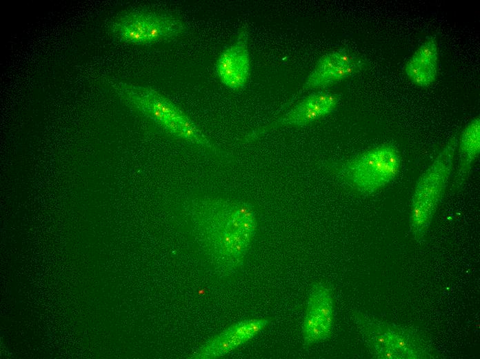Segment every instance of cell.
<instances>
[{
    "label": "cell",
    "instance_id": "obj_5",
    "mask_svg": "<svg viewBox=\"0 0 480 359\" xmlns=\"http://www.w3.org/2000/svg\"><path fill=\"white\" fill-rule=\"evenodd\" d=\"M334 302L330 289L321 282L312 287L302 324V338L306 346L327 340L332 333Z\"/></svg>",
    "mask_w": 480,
    "mask_h": 359
},
{
    "label": "cell",
    "instance_id": "obj_11",
    "mask_svg": "<svg viewBox=\"0 0 480 359\" xmlns=\"http://www.w3.org/2000/svg\"><path fill=\"white\" fill-rule=\"evenodd\" d=\"M339 66L340 65L334 56V52L325 55L319 59L314 70L303 85V89L318 87L320 81L325 74Z\"/></svg>",
    "mask_w": 480,
    "mask_h": 359
},
{
    "label": "cell",
    "instance_id": "obj_3",
    "mask_svg": "<svg viewBox=\"0 0 480 359\" xmlns=\"http://www.w3.org/2000/svg\"><path fill=\"white\" fill-rule=\"evenodd\" d=\"M400 166L401 157L396 146L384 144L338 165L334 171L346 184L369 195L393 180Z\"/></svg>",
    "mask_w": 480,
    "mask_h": 359
},
{
    "label": "cell",
    "instance_id": "obj_14",
    "mask_svg": "<svg viewBox=\"0 0 480 359\" xmlns=\"http://www.w3.org/2000/svg\"><path fill=\"white\" fill-rule=\"evenodd\" d=\"M417 53L432 62L437 63L438 47L435 37L428 38L417 50Z\"/></svg>",
    "mask_w": 480,
    "mask_h": 359
},
{
    "label": "cell",
    "instance_id": "obj_6",
    "mask_svg": "<svg viewBox=\"0 0 480 359\" xmlns=\"http://www.w3.org/2000/svg\"><path fill=\"white\" fill-rule=\"evenodd\" d=\"M267 318H250L237 322L216 336L196 355L197 358L223 356L246 343L269 324Z\"/></svg>",
    "mask_w": 480,
    "mask_h": 359
},
{
    "label": "cell",
    "instance_id": "obj_4",
    "mask_svg": "<svg viewBox=\"0 0 480 359\" xmlns=\"http://www.w3.org/2000/svg\"><path fill=\"white\" fill-rule=\"evenodd\" d=\"M116 90L141 111L161 114V125L168 132L205 146L208 140L196 125L164 96L149 88L136 86L121 81L113 84Z\"/></svg>",
    "mask_w": 480,
    "mask_h": 359
},
{
    "label": "cell",
    "instance_id": "obj_8",
    "mask_svg": "<svg viewBox=\"0 0 480 359\" xmlns=\"http://www.w3.org/2000/svg\"><path fill=\"white\" fill-rule=\"evenodd\" d=\"M334 110L324 104L319 92L313 93L299 103L293 109L283 115L271 126L265 128L272 129L283 126H302L315 121Z\"/></svg>",
    "mask_w": 480,
    "mask_h": 359
},
{
    "label": "cell",
    "instance_id": "obj_1",
    "mask_svg": "<svg viewBox=\"0 0 480 359\" xmlns=\"http://www.w3.org/2000/svg\"><path fill=\"white\" fill-rule=\"evenodd\" d=\"M194 202L192 217L200 240L223 273H233L243 264L257 232L252 206L219 197Z\"/></svg>",
    "mask_w": 480,
    "mask_h": 359
},
{
    "label": "cell",
    "instance_id": "obj_9",
    "mask_svg": "<svg viewBox=\"0 0 480 359\" xmlns=\"http://www.w3.org/2000/svg\"><path fill=\"white\" fill-rule=\"evenodd\" d=\"M480 120L476 117L463 130L459 144V162L455 177V187L460 188L466 181L471 166L479 154Z\"/></svg>",
    "mask_w": 480,
    "mask_h": 359
},
{
    "label": "cell",
    "instance_id": "obj_2",
    "mask_svg": "<svg viewBox=\"0 0 480 359\" xmlns=\"http://www.w3.org/2000/svg\"><path fill=\"white\" fill-rule=\"evenodd\" d=\"M457 146L458 139L454 136L447 142L416 184L410 206V227L417 241L424 239L444 194Z\"/></svg>",
    "mask_w": 480,
    "mask_h": 359
},
{
    "label": "cell",
    "instance_id": "obj_12",
    "mask_svg": "<svg viewBox=\"0 0 480 359\" xmlns=\"http://www.w3.org/2000/svg\"><path fill=\"white\" fill-rule=\"evenodd\" d=\"M405 71L408 77L417 85L427 86L432 83L423 68L412 58L406 63Z\"/></svg>",
    "mask_w": 480,
    "mask_h": 359
},
{
    "label": "cell",
    "instance_id": "obj_10",
    "mask_svg": "<svg viewBox=\"0 0 480 359\" xmlns=\"http://www.w3.org/2000/svg\"><path fill=\"white\" fill-rule=\"evenodd\" d=\"M185 29V24L174 17L148 12L146 43L174 38Z\"/></svg>",
    "mask_w": 480,
    "mask_h": 359
},
{
    "label": "cell",
    "instance_id": "obj_7",
    "mask_svg": "<svg viewBox=\"0 0 480 359\" xmlns=\"http://www.w3.org/2000/svg\"><path fill=\"white\" fill-rule=\"evenodd\" d=\"M248 39V28L243 26L235 43L221 53L217 62L216 71L221 81L234 90L242 88L249 77Z\"/></svg>",
    "mask_w": 480,
    "mask_h": 359
},
{
    "label": "cell",
    "instance_id": "obj_15",
    "mask_svg": "<svg viewBox=\"0 0 480 359\" xmlns=\"http://www.w3.org/2000/svg\"><path fill=\"white\" fill-rule=\"evenodd\" d=\"M334 54L340 66H348L358 61L353 55L344 48L334 51Z\"/></svg>",
    "mask_w": 480,
    "mask_h": 359
},
{
    "label": "cell",
    "instance_id": "obj_13",
    "mask_svg": "<svg viewBox=\"0 0 480 359\" xmlns=\"http://www.w3.org/2000/svg\"><path fill=\"white\" fill-rule=\"evenodd\" d=\"M114 32L123 41L134 43H146L143 35L128 27L114 23Z\"/></svg>",
    "mask_w": 480,
    "mask_h": 359
}]
</instances>
